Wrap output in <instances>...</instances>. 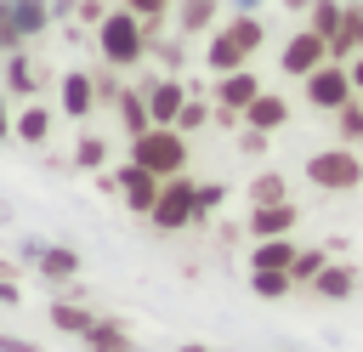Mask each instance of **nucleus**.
I'll list each match as a JSON object with an SVG mask.
<instances>
[{
    "mask_svg": "<svg viewBox=\"0 0 363 352\" xmlns=\"http://www.w3.org/2000/svg\"><path fill=\"white\" fill-rule=\"evenodd\" d=\"M301 91H306V102L318 108V114H335V108H346L352 97H357V85H352V68L346 62H318L306 79H301Z\"/></svg>",
    "mask_w": 363,
    "mask_h": 352,
    "instance_id": "0eeeda50",
    "label": "nucleus"
},
{
    "mask_svg": "<svg viewBox=\"0 0 363 352\" xmlns=\"http://www.w3.org/2000/svg\"><path fill=\"white\" fill-rule=\"evenodd\" d=\"M318 62H329V40H323L318 28H306V23H301V28L278 45V68H284V74H295V79H306Z\"/></svg>",
    "mask_w": 363,
    "mask_h": 352,
    "instance_id": "6e6552de",
    "label": "nucleus"
},
{
    "mask_svg": "<svg viewBox=\"0 0 363 352\" xmlns=\"http://www.w3.org/2000/svg\"><path fill=\"white\" fill-rule=\"evenodd\" d=\"M238 142H244V153H267V131H250V125H244Z\"/></svg>",
    "mask_w": 363,
    "mask_h": 352,
    "instance_id": "f704fd0d",
    "label": "nucleus"
},
{
    "mask_svg": "<svg viewBox=\"0 0 363 352\" xmlns=\"http://www.w3.org/2000/svg\"><path fill=\"white\" fill-rule=\"evenodd\" d=\"M306 182H312L318 193H352V187H363V153L346 148V142L318 148V153L306 159Z\"/></svg>",
    "mask_w": 363,
    "mask_h": 352,
    "instance_id": "20e7f679",
    "label": "nucleus"
},
{
    "mask_svg": "<svg viewBox=\"0 0 363 352\" xmlns=\"http://www.w3.org/2000/svg\"><path fill=\"white\" fill-rule=\"evenodd\" d=\"M357 102H363V97H357Z\"/></svg>",
    "mask_w": 363,
    "mask_h": 352,
    "instance_id": "79ce46f5",
    "label": "nucleus"
},
{
    "mask_svg": "<svg viewBox=\"0 0 363 352\" xmlns=\"http://www.w3.org/2000/svg\"><path fill=\"white\" fill-rule=\"evenodd\" d=\"M295 233H284V238H255L250 244V273H289L295 267Z\"/></svg>",
    "mask_w": 363,
    "mask_h": 352,
    "instance_id": "2eb2a0df",
    "label": "nucleus"
},
{
    "mask_svg": "<svg viewBox=\"0 0 363 352\" xmlns=\"http://www.w3.org/2000/svg\"><path fill=\"white\" fill-rule=\"evenodd\" d=\"M119 125H125V136H142V131L153 125V114H147V97H142V91H119Z\"/></svg>",
    "mask_w": 363,
    "mask_h": 352,
    "instance_id": "5701e85b",
    "label": "nucleus"
},
{
    "mask_svg": "<svg viewBox=\"0 0 363 352\" xmlns=\"http://www.w3.org/2000/svg\"><path fill=\"white\" fill-rule=\"evenodd\" d=\"M113 187L125 193V204H130L136 216H147V210L159 204V187H164V182H159L153 170H142V165H130V159H125V165L113 170Z\"/></svg>",
    "mask_w": 363,
    "mask_h": 352,
    "instance_id": "1a4fd4ad",
    "label": "nucleus"
},
{
    "mask_svg": "<svg viewBox=\"0 0 363 352\" xmlns=\"http://www.w3.org/2000/svg\"><path fill=\"white\" fill-rule=\"evenodd\" d=\"M0 57H6V51H0Z\"/></svg>",
    "mask_w": 363,
    "mask_h": 352,
    "instance_id": "c03bdc74",
    "label": "nucleus"
},
{
    "mask_svg": "<svg viewBox=\"0 0 363 352\" xmlns=\"http://www.w3.org/2000/svg\"><path fill=\"white\" fill-rule=\"evenodd\" d=\"M74 11H79V17L91 23V28H96V23L108 17V6H102V0H74Z\"/></svg>",
    "mask_w": 363,
    "mask_h": 352,
    "instance_id": "72a5a7b5",
    "label": "nucleus"
},
{
    "mask_svg": "<svg viewBox=\"0 0 363 352\" xmlns=\"http://www.w3.org/2000/svg\"><path fill=\"white\" fill-rule=\"evenodd\" d=\"M51 324H57L62 335H85V329L96 324V312L79 307V301H51Z\"/></svg>",
    "mask_w": 363,
    "mask_h": 352,
    "instance_id": "393cba45",
    "label": "nucleus"
},
{
    "mask_svg": "<svg viewBox=\"0 0 363 352\" xmlns=\"http://www.w3.org/2000/svg\"><path fill=\"white\" fill-rule=\"evenodd\" d=\"M255 6H261V0H238V11H255Z\"/></svg>",
    "mask_w": 363,
    "mask_h": 352,
    "instance_id": "a19ab883",
    "label": "nucleus"
},
{
    "mask_svg": "<svg viewBox=\"0 0 363 352\" xmlns=\"http://www.w3.org/2000/svg\"><path fill=\"white\" fill-rule=\"evenodd\" d=\"M142 97H147L153 125H176V114H182V102H187V85H182L176 74H159V79L142 85Z\"/></svg>",
    "mask_w": 363,
    "mask_h": 352,
    "instance_id": "f8f14e48",
    "label": "nucleus"
},
{
    "mask_svg": "<svg viewBox=\"0 0 363 352\" xmlns=\"http://www.w3.org/2000/svg\"><path fill=\"white\" fill-rule=\"evenodd\" d=\"M261 91H267V85H261L255 68L216 74V91H210V102H216V125H244V108H250Z\"/></svg>",
    "mask_w": 363,
    "mask_h": 352,
    "instance_id": "423d86ee",
    "label": "nucleus"
},
{
    "mask_svg": "<svg viewBox=\"0 0 363 352\" xmlns=\"http://www.w3.org/2000/svg\"><path fill=\"white\" fill-rule=\"evenodd\" d=\"M340 17H346V0H312V6H306V28H318L323 40H335Z\"/></svg>",
    "mask_w": 363,
    "mask_h": 352,
    "instance_id": "a878e982",
    "label": "nucleus"
},
{
    "mask_svg": "<svg viewBox=\"0 0 363 352\" xmlns=\"http://www.w3.org/2000/svg\"><path fill=\"white\" fill-rule=\"evenodd\" d=\"M284 6H289V11H301V17H306V6H312V0H284Z\"/></svg>",
    "mask_w": 363,
    "mask_h": 352,
    "instance_id": "58836bf2",
    "label": "nucleus"
},
{
    "mask_svg": "<svg viewBox=\"0 0 363 352\" xmlns=\"http://www.w3.org/2000/svg\"><path fill=\"white\" fill-rule=\"evenodd\" d=\"M17 301H23V295H17V284L0 273V307H17Z\"/></svg>",
    "mask_w": 363,
    "mask_h": 352,
    "instance_id": "c9c22d12",
    "label": "nucleus"
},
{
    "mask_svg": "<svg viewBox=\"0 0 363 352\" xmlns=\"http://www.w3.org/2000/svg\"><path fill=\"white\" fill-rule=\"evenodd\" d=\"M57 102H62V114H68V119H85V114L96 108V74L68 68V74H62V85H57Z\"/></svg>",
    "mask_w": 363,
    "mask_h": 352,
    "instance_id": "4468645a",
    "label": "nucleus"
},
{
    "mask_svg": "<svg viewBox=\"0 0 363 352\" xmlns=\"http://www.w3.org/2000/svg\"><path fill=\"white\" fill-rule=\"evenodd\" d=\"M96 51H102V62H108V68H136V62H147L153 34H147V23H142L136 11L113 6V11L96 23Z\"/></svg>",
    "mask_w": 363,
    "mask_h": 352,
    "instance_id": "f03ea898",
    "label": "nucleus"
},
{
    "mask_svg": "<svg viewBox=\"0 0 363 352\" xmlns=\"http://www.w3.org/2000/svg\"><path fill=\"white\" fill-rule=\"evenodd\" d=\"M102 159H108V142H102V136H85V142L74 148V165H79V170H96Z\"/></svg>",
    "mask_w": 363,
    "mask_h": 352,
    "instance_id": "2f4dec72",
    "label": "nucleus"
},
{
    "mask_svg": "<svg viewBox=\"0 0 363 352\" xmlns=\"http://www.w3.org/2000/svg\"><path fill=\"white\" fill-rule=\"evenodd\" d=\"M40 91V68L28 51H6V97H34Z\"/></svg>",
    "mask_w": 363,
    "mask_h": 352,
    "instance_id": "aec40b11",
    "label": "nucleus"
},
{
    "mask_svg": "<svg viewBox=\"0 0 363 352\" xmlns=\"http://www.w3.org/2000/svg\"><path fill=\"white\" fill-rule=\"evenodd\" d=\"M221 23V0H170V34L199 40Z\"/></svg>",
    "mask_w": 363,
    "mask_h": 352,
    "instance_id": "9d476101",
    "label": "nucleus"
},
{
    "mask_svg": "<svg viewBox=\"0 0 363 352\" xmlns=\"http://www.w3.org/2000/svg\"><path fill=\"white\" fill-rule=\"evenodd\" d=\"M267 45V23L255 11H233L227 23L210 28L204 40V68L210 74H233V68H250V57Z\"/></svg>",
    "mask_w": 363,
    "mask_h": 352,
    "instance_id": "f257e3e1",
    "label": "nucleus"
},
{
    "mask_svg": "<svg viewBox=\"0 0 363 352\" xmlns=\"http://www.w3.org/2000/svg\"><path fill=\"white\" fill-rule=\"evenodd\" d=\"M176 352H210V346H199V341H187V346H176Z\"/></svg>",
    "mask_w": 363,
    "mask_h": 352,
    "instance_id": "ea45409f",
    "label": "nucleus"
},
{
    "mask_svg": "<svg viewBox=\"0 0 363 352\" xmlns=\"http://www.w3.org/2000/svg\"><path fill=\"white\" fill-rule=\"evenodd\" d=\"M272 199H289V187H284L278 170H261V176L250 182V204H272Z\"/></svg>",
    "mask_w": 363,
    "mask_h": 352,
    "instance_id": "7c9ffc66",
    "label": "nucleus"
},
{
    "mask_svg": "<svg viewBox=\"0 0 363 352\" xmlns=\"http://www.w3.org/2000/svg\"><path fill=\"white\" fill-rule=\"evenodd\" d=\"M187 159H193V148H187V136H182L176 125H147L142 136H130V165L153 170L159 182L182 176V170H187Z\"/></svg>",
    "mask_w": 363,
    "mask_h": 352,
    "instance_id": "7ed1b4c3",
    "label": "nucleus"
},
{
    "mask_svg": "<svg viewBox=\"0 0 363 352\" xmlns=\"http://www.w3.org/2000/svg\"><path fill=\"white\" fill-rule=\"evenodd\" d=\"M11 136L28 142V148H40V142L51 136V108H45V102H23V108L11 114Z\"/></svg>",
    "mask_w": 363,
    "mask_h": 352,
    "instance_id": "a211bd4d",
    "label": "nucleus"
},
{
    "mask_svg": "<svg viewBox=\"0 0 363 352\" xmlns=\"http://www.w3.org/2000/svg\"><path fill=\"white\" fill-rule=\"evenodd\" d=\"M346 68H352V85H357V97H363V51H357V57H352Z\"/></svg>",
    "mask_w": 363,
    "mask_h": 352,
    "instance_id": "e433bc0d",
    "label": "nucleus"
},
{
    "mask_svg": "<svg viewBox=\"0 0 363 352\" xmlns=\"http://www.w3.org/2000/svg\"><path fill=\"white\" fill-rule=\"evenodd\" d=\"M34 267H40L51 284H68V278L79 273V255H74L68 244H45V250H34Z\"/></svg>",
    "mask_w": 363,
    "mask_h": 352,
    "instance_id": "4be33fe9",
    "label": "nucleus"
},
{
    "mask_svg": "<svg viewBox=\"0 0 363 352\" xmlns=\"http://www.w3.org/2000/svg\"><path fill=\"white\" fill-rule=\"evenodd\" d=\"M357 51H363V6L346 0V17H340V28H335V40H329V57H335V62H352Z\"/></svg>",
    "mask_w": 363,
    "mask_h": 352,
    "instance_id": "f3484780",
    "label": "nucleus"
},
{
    "mask_svg": "<svg viewBox=\"0 0 363 352\" xmlns=\"http://www.w3.org/2000/svg\"><path fill=\"white\" fill-rule=\"evenodd\" d=\"M244 125H250V131H267V136H272V131H284V125H289V102H284L278 91H261V97H255V102L244 108Z\"/></svg>",
    "mask_w": 363,
    "mask_h": 352,
    "instance_id": "dca6fc26",
    "label": "nucleus"
},
{
    "mask_svg": "<svg viewBox=\"0 0 363 352\" xmlns=\"http://www.w3.org/2000/svg\"><path fill=\"white\" fill-rule=\"evenodd\" d=\"M147 221H153L159 233H182V227H193V221H199V182H187V170L170 176V182L159 187V204L147 210Z\"/></svg>",
    "mask_w": 363,
    "mask_h": 352,
    "instance_id": "39448f33",
    "label": "nucleus"
},
{
    "mask_svg": "<svg viewBox=\"0 0 363 352\" xmlns=\"http://www.w3.org/2000/svg\"><path fill=\"white\" fill-rule=\"evenodd\" d=\"M79 341H85V352H142V346L130 341V329H125V324H113V318H96Z\"/></svg>",
    "mask_w": 363,
    "mask_h": 352,
    "instance_id": "6ab92c4d",
    "label": "nucleus"
},
{
    "mask_svg": "<svg viewBox=\"0 0 363 352\" xmlns=\"http://www.w3.org/2000/svg\"><path fill=\"white\" fill-rule=\"evenodd\" d=\"M250 290H255L261 301H284V295L295 290V278H289V273H250Z\"/></svg>",
    "mask_w": 363,
    "mask_h": 352,
    "instance_id": "c756f323",
    "label": "nucleus"
},
{
    "mask_svg": "<svg viewBox=\"0 0 363 352\" xmlns=\"http://www.w3.org/2000/svg\"><path fill=\"white\" fill-rule=\"evenodd\" d=\"M357 284H363V273H357L352 261H329V267L306 284V295H318V301H352Z\"/></svg>",
    "mask_w": 363,
    "mask_h": 352,
    "instance_id": "ddd939ff",
    "label": "nucleus"
},
{
    "mask_svg": "<svg viewBox=\"0 0 363 352\" xmlns=\"http://www.w3.org/2000/svg\"><path fill=\"white\" fill-rule=\"evenodd\" d=\"M119 6H125V11H136V17L147 23V34H153V40L170 28V0H119Z\"/></svg>",
    "mask_w": 363,
    "mask_h": 352,
    "instance_id": "bb28decb",
    "label": "nucleus"
},
{
    "mask_svg": "<svg viewBox=\"0 0 363 352\" xmlns=\"http://www.w3.org/2000/svg\"><path fill=\"white\" fill-rule=\"evenodd\" d=\"M357 6H363V0H357Z\"/></svg>",
    "mask_w": 363,
    "mask_h": 352,
    "instance_id": "37998d69",
    "label": "nucleus"
},
{
    "mask_svg": "<svg viewBox=\"0 0 363 352\" xmlns=\"http://www.w3.org/2000/svg\"><path fill=\"white\" fill-rule=\"evenodd\" d=\"M295 221H301V210H295V199H272V204H250V238H284V233H295Z\"/></svg>",
    "mask_w": 363,
    "mask_h": 352,
    "instance_id": "9b49d317",
    "label": "nucleus"
},
{
    "mask_svg": "<svg viewBox=\"0 0 363 352\" xmlns=\"http://www.w3.org/2000/svg\"><path fill=\"white\" fill-rule=\"evenodd\" d=\"M0 136H11V102L0 97Z\"/></svg>",
    "mask_w": 363,
    "mask_h": 352,
    "instance_id": "4c0bfd02",
    "label": "nucleus"
},
{
    "mask_svg": "<svg viewBox=\"0 0 363 352\" xmlns=\"http://www.w3.org/2000/svg\"><path fill=\"white\" fill-rule=\"evenodd\" d=\"M329 261H335L329 250H318V244H301V250H295V267H289V278H295V290H306V284H312V278H318V273H323Z\"/></svg>",
    "mask_w": 363,
    "mask_h": 352,
    "instance_id": "b1692460",
    "label": "nucleus"
},
{
    "mask_svg": "<svg viewBox=\"0 0 363 352\" xmlns=\"http://www.w3.org/2000/svg\"><path fill=\"white\" fill-rule=\"evenodd\" d=\"M210 119H216V102H199V97H187V102H182V114H176V131H182V136H193V131H204Z\"/></svg>",
    "mask_w": 363,
    "mask_h": 352,
    "instance_id": "cd10ccee",
    "label": "nucleus"
},
{
    "mask_svg": "<svg viewBox=\"0 0 363 352\" xmlns=\"http://www.w3.org/2000/svg\"><path fill=\"white\" fill-rule=\"evenodd\" d=\"M221 199H227V187H221V182H199V221H204Z\"/></svg>",
    "mask_w": 363,
    "mask_h": 352,
    "instance_id": "473e14b6",
    "label": "nucleus"
},
{
    "mask_svg": "<svg viewBox=\"0 0 363 352\" xmlns=\"http://www.w3.org/2000/svg\"><path fill=\"white\" fill-rule=\"evenodd\" d=\"M6 6H11V28L23 40H34V34L51 28V0H6Z\"/></svg>",
    "mask_w": 363,
    "mask_h": 352,
    "instance_id": "412c9836",
    "label": "nucleus"
},
{
    "mask_svg": "<svg viewBox=\"0 0 363 352\" xmlns=\"http://www.w3.org/2000/svg\"><path fill=\"white\" fill-rule=\"evenodd\" d=\"M335 131H340V142H346V148H357V142H363V102H357V97H352L346 108H335Z\"/></svg>",
    "mask_w": 363,
    "mask_h": 352,
    "instance_id": "c85d7f7f",
    "label": "nucleus"
}]
</instances>
